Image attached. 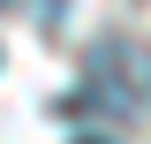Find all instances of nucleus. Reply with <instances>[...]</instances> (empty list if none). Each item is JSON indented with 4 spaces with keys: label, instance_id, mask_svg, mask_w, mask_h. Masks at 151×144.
<instances>
[{
    "label": "nucleus",
    "instance_id": "obj_1",
    "mask_svg": "<svg viewBox=\"0 0 151 144\" xmlns=\"http://www.w3.org/2000/svg\"><path fill=\"white\" fill-rule=\"evenodd\" d=\"M83 144H98V137H83Z\"/></svg>",
    "mask_w": 151,
    "mask_h": 144
},
{
    "label": "nucleus",
    "instance_id": "obj_2",
    "mask_svg": "<svg viewBox=\"0 0 151 144\" xmlns=\"http://www.w3.org/2000/svg\"><path fill=\"white\" fill-rule=\"evenodd\" d=\"M0 8H8V0H0Z\"/></svg>",
    "mask_w": 151,
    "mask_h": 144
}]
</instances>
